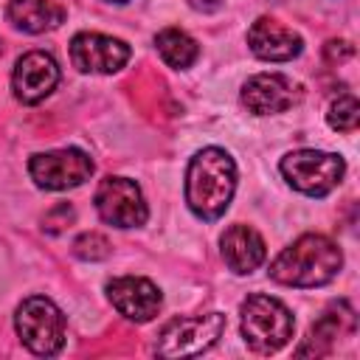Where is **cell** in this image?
<instances>
[{"mask_svg":"<svg viewBox=\"0 0 360 360\" xmlns=\"http://www.w3.org/2000/svg\"><path fill=\"white\" fill-rule=\"evenodd\" d=\"M225 332V315L222 312H208V315H194V318H174L169 321L160 335L155 354L158 357H194L208 352Z\"/></svg>","mask_w":360,"mask_h":360,"instance_id":"obj_6","label":"cell"},{"mask_svg":"<svg viewBox=\"0 0 360 360\" xmlns=\"http://www.w3.org/2000/svg\"><path fill=\"white\" fill-rule=\"evenodd\" d=\"M301 87L284 73H256L242 84V104L253 115H278L298 104Z\"/></svg>","mask_w":360,"mask_h":360,"instance_id":"obj_10","label":"cell"},{"mask_svg":"<svg viewBox=\"0 0 360 360\" xmlns=\"http://www.w3.org/2000/svg\"><path fill=\"white\" fill-rule=\"evenodd\" d=\"M110 239L104 233H96V231H84L82 236H76L73 242V256L84 259V262H101L110 256Z\"/></svg>","mask_w":360,"mask_h":360,"instance_id":"obj_19","label":"cell"},{"mask_svg":"<svg viewBox=\"0 0 360 360\" xmlns=\"http://www.w3.org/2000/svg\"><path fill=\"white\" fill-rule=\"evenodd\" d=\"M343 267L340 248L323 233H304L270 262V278L284 287L329 284Z\"/></svg>","mask_w":360,"mask_h":360,"instance_id":"obj_2","label":"cell"},{"mask_svg":"<svg viewBox=\"0 0 360 360\" xmlns=\"http://www.w3.org/2000/svg\"><path fill=\"white\" fill-rule=\"evenodd\" d=\"M6 17L25 34H45L65 22V8L51 0H11Z\"/></svg>","mask_w":360,"mask_h":360,"instance_id":"obj_16","label":"cell"},{"mask_svg":"<svg viewBox=\"0 0 360 360\" xmlns=\"http://www.w3.org/2000/svg\"><path fill=\"white\" fill-rule=\"evenodd\" d=\"M352 332H354V309L349 307V301H338L312 323L307 340L298 346L295 354L298 357H304V354H315V357L329 354L335 340L343 338V335H352Z\"/></svg>","mask_w":360,"mask_h":360,"instance_id":"obj_15","label":"cell"},{"mask_svg":"<svg viewBox=\"0 0 360 360\" xmlns=\"http://www.w3.org/2000/svg\"><path fill=\"white\" fill-rule=\"evenodd\" d=\"M222 3L225 0H188V6L197 8V11H217Z\"/></svg>","mask_w":360,"mask_h":360,"instance_id":"obj_22","label":"cell"},{"mask_svg":"<svg viewBox=\"0 0 360 360\" xmlns=\"http://www.w3.org/2000/svg\"><path fill=\"white\" fill-rule=\"evenodd\" d=\"M107 3H129V0H107Z\"/></svg>","mask_w":360,"mask_h":360,"instance_id":"obj_23","label":"cell"},{"mask_svg":"<svg viewBox=\"0 0 360 360\" xmlns=\"http://www.w3.org/2000/svg\"><path fill=\"white\" fill-rule=\"evenodd\" d=\"M107 298L118 309V315L135 323H149L160 312V304H163L160 290L149 278H141V276H118L107 281Z\"/></svg>","mask_w":360,"mask_h":360,"instance_id":"obj_12","label":"cell"},{"mask_svg":"<svg viewBox=\"0 0 360 360\" xmlns=\"http://www.w3.org/2000/svg\"><path fill=\"white\" fill-rule=\"evenodd\" d=\"M73 219H76V211H73L68 202H62V205H56V208H51V211L45 214L42 228H45L48 233H59V231H65V225H70Z\"/></svg>","mask_w":360,"mask_h":360,"instance_id":"obj_20","label":"cell"},{"mask_svg":"<svg viewBox=\"0 0 360 360\" xmlns=\"http://www.w3.org/2000/svg\"><path fill=\"white\" fill-rule=\"evenodd\" d=\"M239 326L248 349L256 354H273L284 349L292 338V312L273 295H248L239 307Z\"/></svg>","mask_w":360,"mask_h":360,"instance_id":"obj_3","label":"cell"},{"mask_svg":"<svg viewBox=\"0 0 360 360\" xmlns=\"http://www.w3.org/2000/svg\"><path fill=\"white\" fill-rule=\"evenodd\" d=\"M284 180L307 194V197H326L340 180H343V172H346V163L340 155L335 152H321V149H295V152H287L278 163Z\"/></svg>","mask_w":360,"mask_h":360,"instance_id":"obj_5","label":"cell"},{"mask_svg":"<svg viewBox=\"0 0 360 360\" xmlns=\"http://www.w3.org/2000/svg\"><path fill=\"white\" fill-rule=\"evenodd\" d=\"M59 84V65L45 51H28L17 59L11 73V90L22 104H39Z\"/></svg>","mask_w":360,"mask_h":360,"instance_id":"obj_11","label":"cell"},{"mask_svg":"<svg viewBox=\"0 0 360 360\" xmlns=\"http://www.w3.org/2000/svg\"><path fill=\"white\" fill-rule=\"evenodd\" d=\"M155 48H158L160 59L169 68H174V70L191 68L197 62V56H200V45L186 31H180V28H163V31H158Z\"/></svg>","mask_w":360,"mask_h":360,"instance_id":"obj_17","label":"cell"},{"mask_svg":"<svg viewBox=\"0 0 360 360\" xmlns=\"http://www.w3.org/2000/svg\"><path fill=\"white\" fill-rule=\"evenodd\" d=\"M70 62L82 73H118L129 62V45L107 34L82 31L70 39Z\"/></svg>","mask_w":360,"mask_h":360,"instance_id":"obj_9","label":"cell"},{"mask_svg":"<svg viewBox=\"0 0 360 360\" xmlns=\"http://www.w3.org/2000/svg\"><path fill=\"white\" fill-rule=\"evenodd\" d=\"M248 48L264 62H290L304 51L301 34L281 25L273 17H259L248 28Z\"/></svg>","mask_w":360,"mask_h":360,"instance_id":"obj_13","label":"cell"},{"mask_svg":"<svg viewBox=\"0 0 360 360\" xmlns=\"http://www.w3.org/2000/svg\"><path fill=\"white\" fill-rule=\"evenodd\" d=\"M219 248H222V259L225 264L236 273V276H245V273H253L264 256H267V248H264V239L259 236L256 228L250 225H231L222 239H219Z\"/></svg>","mask_w":360,"mask_h":360,"instance_id":"obj_14","label":"cell"},{"mask_svg":"<svg viewBox=\"0 0 360 360\" xmlns=\"http://www.w3.org/2000/svg\"><path fill=\"white\" fill-rule=\"evenodd\" d=\"M354 53V48L349 45V42H343V39H332V42H326V48H323V56L329 59V62H343V59H349Z\"/></svg>","mask_w":360,"mask_h":360,"instance_id":"obj_21","label":"cell"},{"mask_svg":"<svg viewBox=\"0 0 360 360\" xmlns=\"http://www.w3.org/2000/svg\"><path fill=\"white\" fill-rule=\"evenodd\" d=\"M0 56H3V45H0Z\"/></svg>","mask_w":360,"mask_h":360,"instance_id":"obj_24","label":"cell"},{"mask_svg":"<svg viewBox=\"0 0 360 360\" xmlns=\"http://www.w3.org/2000/svg\"><path fill=\"white\" fill-rule=\"evenodd\" d=\"M236 191V163L219 146L200 149L186 169V202L194 217L214 222L219 219Z\"/></svg>","mask_w":360,"mask_h":360,"instance_id":"obj_1","label":"cell"},{"mask_svg":"<svg viewBox=\"0 0 360 360\" xmlns=\"http://www.w3.org/2000/svg\"><path fill=\"white\" fill-rule=\"evenodd\" d=\"M14 329L22 346L39 357H53L65 346V315L45 295H31L17 307Z\"/></svg>","mask_w":360,"mask_h":360,"instance_id":"obj_4","label":"cell"},{"mask_svg":"<svg viewBox=\"0 0 360 360\" xmlns=\"http://www.w3.org/2000/svg\"><path fill=\"white\" fill-rule=\"evenodd\" d=\"M96 211L98 217L112 228H141L149 217L146 200L135 180L129 177H104L96 188Z\"/></svg>","mask_w":360,"mask_h":360,"instance_id":"obj_7","label":"cell"},{"mask_svg":"<svg viewBox=\"0 0 360 360\" xmlns=\"http://www.w3.org/2000/svg\"><path fill=\"white\" fill-rule=\"evenodd\" d=\"M326 121L332 129L338 132H354L357 129V121H360V104L352 93H343L338 96L332 104H329V112H326Z\"/></svg>","mask_w":360,"mask_h":360,"instance_id":"obj_18","label":"cell"},{"mask_svg":"<svg viewBox=\"0 0 360 360\" xmlns=\"http://www.w3.org/2000/svg\"><path fill=\"white\" fill-rule=\"evenodd\" d=\"M28 172L34 183L45 191H68L90 180L93 174V160L82 149H53V152H37L28 160Z\"/></svg>","mask_w":360,"mask_h":360,"instance_id":"obj_8","label":"cell"}]
</instances>
